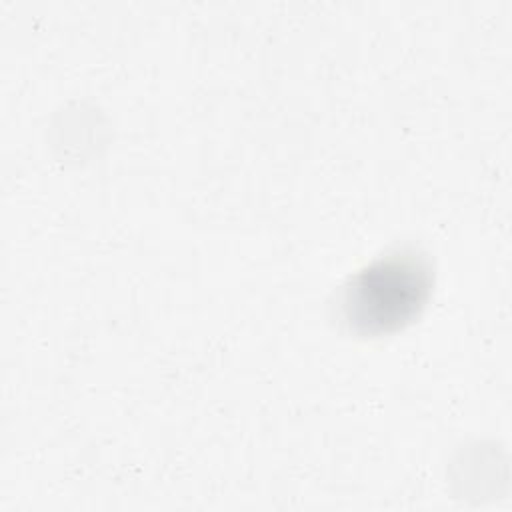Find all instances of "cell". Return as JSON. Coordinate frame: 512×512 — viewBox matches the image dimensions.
<instances>
[{
  "label": "cell",
  "mask_w": 512,
  "mask_h": 512,
  "mask_svg": "<svg viewBox=\"0 0 512 512\" xmlns=\"http://www.w3.org/2000/svg\"><path fill=\"white\" fill-rule=\"evenodd\" d=\"M432 288V268L416 250H396L372 260L342 286L338 310L358 334L392 332L424 308Z\"/></svg>",
  "instance_id": "6da1fadb"
}]
</instances>
